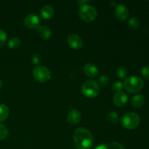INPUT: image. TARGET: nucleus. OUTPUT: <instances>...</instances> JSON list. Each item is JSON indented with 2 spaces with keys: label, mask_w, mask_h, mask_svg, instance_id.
<instances>
[{
  "label": "nucleus",
  "mask_w": 149,
  "mask_h": 149,
  "mask_svg": "<svg viewBox=\"0 0 149 149\" xmlns=\"http://www.w3.org/2000/svg\"><path fill=\"white\" fill-rule=\"evenodd\" d=\"M73 140L77 149H90L93 145V136L90 130L80 127L74 132Z\"/></svg>",
  "instance_id": "nucleus-1"
},
{
  "label": "nucleus",
  "mask_w": 149,
  "mask_h": 149,
  "mask_svg": "<svg viewBox=\"0 0 149 149\" xmlns=\"http://www.w3.org/2000/svg\"><path fill=\"white\" fill-rule=\"evenodd\" d=\"M144 86V82L141 78L138 77H130L125 80L123 87L130 93H136L141 91Z\"/></svg>",
  "instance_id": "nucleus-2"
},
{
  "label": "nucleus",
  "mask_w": 149,
  "mask_h": 149,
  "mask_svg": "<svg viewBox=\"0 0 149 149\" xmlns=\"http://www.w3.org/2000/svg\"><path fill=\"white\" fill-rule=\"evenodd\" d=\"M79 15L80 18L87 22H90L94 20L97 17V10L94 7L89 4H83L81 5L78 10Z\"/></svg>",
  "instance_id": "nucleus-3"
},
{
  "label": "nucleus",
  "mask_w": 149,
  "mask_h": 149,
  "mask_svg": "<svg viewBox=\"0 0 149 149\" xmlns=\"http://www.w3.org/2000/svg\"><path fill=\"white\" fill-rule=\"evenodd\" d=\"M140 124V117L138 114L134 112L125 113L122 119V125L128 130L135 129Z\"/></svg>",
  "instance_id": "nucleus-4"
},
{
  "label": "nucleus",
  "mask_w": 149,
  "mask_h": 149,
  "mask_svg": "<svg viewBox=\"0 0 149 149\" xmlns=\"http://www.w3.org/2000/svg\"><path fill=\"white\" fill-rule=\"evenodd\" d=\"M81 92L87 97H95L99 94L100 87L95 81L88 80L81 85Z\"/></svg>",
  "instance_id": "nucleus-5"
},
{
  "label": "nucleus",
  "mask_w": 149,
  "mask_h": 149,
  "mask_svg": "<svg viewBox=\"0 0 149 149\" xmlns=\"http://www.w3.org/2000/svg\"><path fill=\"white\" fill-rule=\"evenodd\" d=\"M33 77L39 82H46L52 77L50 70L44 65H37L33 70Z\"/></svg>",
  "instance_id": "nucleus-6"
},
{
  "label": "nucleus",
  "mask_w": 149,
  "mask_h": 149,
  "mask_svg": "<svg viewBox=\"0 0 149 149\" xmlns=\"http://www.w3.org/2000/svg\"><path fill=\"white\" fill-rule=\"evenodd\" d=\"M24 24L29 29H37L40 26V19L36 15L31 13L25 17Z\"/></svg>",
  "instance_id": "nucleus-7"
},
{
  "label": "nucleus",
  "mask_w": 149,
  "mask_h": 149,
  "mask_svg": "<svg viewBox=\"0 0 149 149\" xmlns=\"http://www.w3.org/2000/svg\"><path fill=\"white\" fill-rule=\"evenodd\" d=\"M115 15L119 20H125L129 16V10L125 4H119L115 7Z\"/></svg>",
  "instance_id": "nucleus-8"
},
{
  "label": "nucleus",
  "mask_w": 149,
  "mask_h": 149,
  "mask_svg": "<svg viewBox=\"0 0 149 149\" xmlns=\"http://www.w3.org/2000/svg\"><path fill=\"white\" fill-rule=\"evenodd\" d=\"M68 43L74 49H80L83 45V40L78 34L71 33L68 36Z\"/></svg>",
  "instance_id": "nucleus-9"
},
{
  "label": "nucleus",
  "mask_w": 149,
  "mask_h": 149,
  "mask_svg": "<svg viewBox=\"0 0 149 149\" xmlns=\"http://www.w3.org/2000/svg\"><path fill=\"white\" fill-rule=\"evenodd\" d=\"M128 100V97L126 93L123 91L117 92L113 95V103L116 106H119V107H122L124 106L127 103Z\"/></svg>",
  "instance_id": "nucleus-10"
},
{
  "label": "nucleus",
  "mask_w": 149,
  "mask_h": 149,
  "mask_svg": "<svg viewBox=\"0 0 149 149\" xmlns=\"http://www.w3.org/2000/svg\"><path fill=\"white\" fill-rule=\"evenodd\" d=\"M68 122L71 125H77L81 120V113L77 109H73L70 111L67 115Z\"/></svg>",
  "instance_id": "nucleus-11"
},
{
  "label": "nucleus",
  "mask_w": 149,
  "mask_h": 149,
  "mask_svg": "<svg viewBox=\"0 0 149 149\" xmlns=\"http://www.w3.org/2000/svg\"><path fill=\"white\" fill-rule=\"evenodd\" d=\"M84 71L90 77H95L98 74V68L93 63H87L84 66Z\"/></svg>",
  "instance_id": "nucleus-12"
},
{
  "label": "nucleus",
  "mask_w": 149,
  "mask_h": 149,
  "mask_svg": "<svg viewBox=\"0 0 149 149\" xmlns=\"http://www.w3.org/2000/svg\"><path fill=\"white\" fill-rule=\"evenodd\" d=\"M54 9L49 4H46L43 6V7L41 10V15L45 19H50L54 15Z\"/></svg>",
  "instance_id": "nucleus-13"
},
{
  "label": "nucleus",
  "mask_w": 149,
  "mask_h": 149,
  "mask_svg": "<svg viewBox=\"0 0 149 149\" xmlns=\"http://www.w3.org/2000/svg\"><path fill=\"white\" fill-rule=\"evenodd\" d=\"M95 149H126L122 144L116 142L108 143L98 146Z\"/></svg>",
  "instance_id": "nucleus-14"
},
{
  "label": "nucleus",
  "mask_w": 149,
  "mask_h": 149,
  "mask_svg": "<svg viewBox=\"0 0 149 149\" xmlns=\"http://www.w3.org/2000/svg\"><path fill=\"white\" fill-rule=\"evenodd\" d=\"M145 97L142 95H136L131 99V104L135 108H140L143 106Z\"/></svg>",
  "instance_id": "nucleus-15"
},
{
  "label": "nucleus",
  "mask_w": 149,
  "mask_h": 149,
  "mask_svg": "<svg viewBox=\"0 0 149 149\" xmlns=\"http://www.w3.org/2000/svg\"><path fill=\"white\" fill-rule=\"evenodd\" d=\"M37 31L39 32L40 37L43 39H49L52 35V31H51L50 29L47 26H39L37 29Z\"/></svg>",
  "instance_id": "nucleus-16"
},
{
  "label": "nucleus",
  "mask_w": 149,
  "mask_h": 149,
  "mask_svg": "<svg viewBox=\"0 0 149 149\" xmlns=\"http://www.w3.org/2000/svg\"><path fill=\"white\" fill-rule=\"evenodd\" d=\"M10 114V109L5 104H0V122L6 120Z\"/></svg>",
  "instance_id": "nucleus-17"
},
{
  "label": "nucleus",
  "mask_w": 149,
  "mask_h": 149,
  "mask_svg": "<svg viewBox=\"0 0 149 149\" xmlns=\"http://www.w3.org/2000/svg\"><path fill=\"white\" fill-rule=\"evenodd\" d=\"M20 39L18 37H13L9 40L8 42V47L12 49H15V48L18 47L20 45Z\"/></svg>",
  "instance_id": "nucleus-18"
},
{
  "label": "nucleus",
  "mask_w": 149,
  "mask_h": 149,
  "mask_svg": "<svg viewBox=\"0 0 149 149\" xmlns=\"http://www.w3.org/2000/svg\"><path fill=\"white\" fill-rule=\"evenodd\" d=\"M107 120L111 123H116L119 120V115L115 111H110L107 113Z\"/></svg>",
  "instance_id": "nucleus-19"
},
{
  "label": "nucleus",
  "mask_w": 149,
  "mask_h": 149,
  "mask_svg": "<svg viewBox=\"0 0 149 149\" xmlns=\"http://www.w3.org/2000/svg\"><path fill=\"white\" fill-rule=\"evenodd\" d=\"M127 74V69L126 67L125 66H120L117 68L116 70V76L119 79H123L126 77Z\"/></svg>",
  "instance_id": "nucleus-20"
},
{
  "label": "nucleus",
  "mask_w": 149,
  "mask_h": 149,
  "mask_svg": "<svg viewBox=\"0 0 149 149\" xmlns=\"http://www.w3.org/2000/svg\"><path fill=\"white\" fill-rule=\"evenodd\" d=\"M8 136V130L5 125L0 124V141L5 139Z\"/></svg>",
  "instance_id": "nucleus-21"
},
{
  "label": "nucleus",
  "mask_w": 149,
  "mask_h": 149,
  "mask_svg": "<svg viewBox=\"0 0 149 149\" xmlns=\"http://www.w3.org/2000/svg\"><path fill=\"white\" fill-rule=\"evenodd\" d=\"M128 23H129V26L134 29H138L140 26V20L136 17H131L128 21Z\"/></svg>",
  "instance_id": "nucleus-22"
},
{
  "label": "nucleus",
  "mask_w": 149,
  "mask_h": 149,
  "mask_svg": "<svg viewBox=\"0 0 149 149\" xmlns=\"http://www.w3.org/2000/svg\"><path fill=\"white\" fill-rule=\"evenodd\" d=\"M111 88L112 90H113V91L116 92V93H117V92H119V91H122V89H123V84H122V83L121 82V81H116L113 83V84H112L111 86Z\"/></svg>",
  "instance_id": "nucleus-23"
},
{
  "label": "nucleus",
  "mask_w": 149,
  "mask_h": 149,
  "mask_svg": "<svg viewBox=\"0 0 149 149\" xmlns=\"http://www.w3.org/2000/svg\"><path fill=\"white\" fill-rule=\"evenodd\" d=\"M109 80L110 79H109V78L107 77V76L103 75L99 78L98 81H99V83H100L102 86L106 87V86H107L108 84H109Z\"/></svg>",
  "instance_id": "nucleus-24"
},
{
  "label": "nucleus",
  "mask_w": 149,
  "mask_h": 149,
  "mask_svg": "<svg viewBox=\"0 0 149 149\" xmlns=\"http://www.w3.org/2000/svg\"><path fill=\"white\" fill-rule=\"evenodd\" d=\"M7 41V33L2 30L0 29V46H3Z\"/></svg>",
  "instance_id": "nucleus-25"
},
{
  "label": "nucleus",
  "mask_w": 149,
  "mask_h": 149,
  "mask_svg": "<svg viewBox=\"0 0 149 149\" xmlns=\"http://www.w3.org/2000/svg\"><path fill=\"white\" fill-rule=\"evenodd\" d=\"M141 74H142V76L144 77V78H146V79L149 80V66L148 65L143 67L142 69H141Z\"/></svg>",
  "instance_id": "nucleus-26"
},
{
  "label": "nucleus",
  "mask_w": 149,
  "mask_h": 149,
  "mask_svg": "<svg viewBox=\"0 0 149 149\" xmlns=\"http://www.w3.org/2000/svg\"><path fill=\"white\" fill-rule=\"evenodd\" d=\"M41 61H42V57L39 54H35L33 55V58H32V61H33V63L35 64H39L41 63Z\"/></svg>",
  "instance_id": "nucleus-27"
},
{
  "label": "nucleus",
  "mask_w": 149,
  "mask_h": 149,
  "mask_svg": "<svg viewBox=\"0 0 149 149\" xmlns=\"http://www.w3.org/2000/svg\"><path fill=\"white\" fill-rule=\"evenodd\" d=\"M1 84H2V82H1V80L0 79V88H1Z\"/></svg>",
  "instance_id": "nucleus-28"
}]
</instances>
